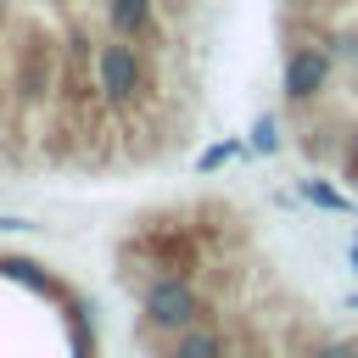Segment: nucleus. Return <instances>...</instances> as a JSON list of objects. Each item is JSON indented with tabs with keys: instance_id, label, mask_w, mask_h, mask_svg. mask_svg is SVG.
Returning <instances> with one entry per match:
<instances>
[{
	"instance_id": "obj_2",
	"label": "nucleus",
	"mask_w": 358,
	"mask_h": 358,
	"mask_svg": "<svg viewBox=\"0 0 358 358\" xmlns=\"http://www.w3.org/2000/svg\"><path fill=\"white\" fill-rule=\"evenodd\" d=\"M352 263H358V241H352Z\"/></svg>"
},
{
	"instance_id": "obj_1",
	"label": "nucleus",
	"mask_w": 358,
	"mask_h": 358,
	"mask_svg": "<svg viewBox=\"0 0 358 358\" xmlns=\"http://www.w3.org/2000/svg\"><path fill=\"white\" fill-rule=\"evenodd\" d=\"M224 0H0V179L173 157L213 84Z\"/></svg>"
}]
</instances>
